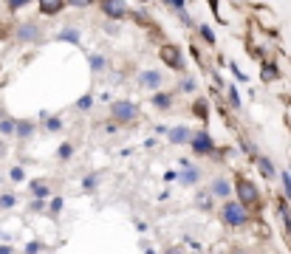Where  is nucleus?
Here are the masks:
<instances>
[{
	"label": "nucleus",
	"mask_w": 291,
	"mask_h": 254,
	"mask_svg": "<svg viewBox=\"0 0 291 254\" xmlns=\"http://www.w3.org/2000/svg\"><path fill=\"white\" fill-rule=\"evenodd\" d=\"M235 192H238V201H241L246 209H257V206H260V189L255 186V181L238 178V181H235Z\"/></svg>",
	"instance_id": "1"
},
{
	"label": "nucleus",
	"mask_w": 291,
	"mask_h": 254,
	"mask_svg": "<svg viewBox=\"0 0 291 254\" xmlns=\"http://www.w3.org/2000/svg\"><path fill=\"white\" fill-rule=\"evenodd\" d=\"M220 215H223V220H226L232 229H241V226H246V220H249V212L241 201H226L223 209H220Z\"/></svg>",
	"instance_id": "2"
},
{
	"label": "nucleus",
	"mask_w": 291,
	"mask_h": 254,
	"mask_svg": "<svg viewBox=\"0 0 291 254\" xmlns=\"http://www.w3.org/2000/svg\"><path fill=\"white\" fill-rule=\"evenodd\" d=\"M110 113H113L116 121H133L136 119V105L128 102V99H119V102L110 105Z\"/></svg>",
	"instance_id": "3"
},
{
	"label": "nucleus",
	"mask_w": 291,
	"mask_h": 254,
	"mask_svg": "<svg viewBox=\"0 0 291 254\" xmlns=\"http://www.w3.org/2000/svg\"><path fill=\"white\" fill-rule=\"evenodd\" d=\"M190 144H192V150H195L198 155H209V153H215V141H212V136L206 133V130H201V133L192 136Z\"/></svg>",
	"instance_id": "4"
},
{
	"label": "nucleus",
	"mask_w": 291,
	"mask_h": 254,
	"mask_svg": "<svg viewBox=\"0 0 291 254\" xmlns=\"http://www.w3.org/2000/svg\"><path fill=\"white\" fill-rule=\"evenodd\" d=\"M102 12L107 17H113V20H125L128 17V6H125V0H99Z\"/></svg>",
	"instance_id": "5"
},
{
	"label": "nucleus",
	"mask_w": 291,
	"mask_h": 254,
	"mask_svg": "<svg viewBox=\"0 0 291 254\" xmlns=\"http://www.w3.org/2000/svg\"><path fill=\"white\" fill-rule=\"evenodd\" d=\"M161 59H164V65H170V68L184 71V56H181L178 45H161Z\"/></svg>",
	"instance_id": "6"
},
{
	"label": "nucleus",
	"mask_w": 291,
	"mask_h": 254,
	"mask_svg": "<svg viewBox=\"0 0 291 254\" xmlns=\"http://www.w3.org/2000/svg\"><path fill=\"white\" fill-rule=\"evenodd\" d=\"M37 6H40V12L45 17H54V14H60L65 9V0H37Z\"/></svg>",
	"instance_id": "7"
},
{
	"label": "nucleus",
	"mask_w": 291,
	"mask_h": 254,
	"mask_svg": "<svg viewBox=\"0 0 291 254\" xmlns=\"http://www.w3.org/2000/svg\"><path fill=\"white\" fill-rule=\"evenodd\" d=\"M139 82H142L144 88H150V91H158V88H161V74H158V71H144L142 77H139Z\"/></svg>",
	"instance_id": "8"
},
{
	"label": "nucleus",
	"mask_w": 291,
	"mask_h": 254,
	"mask_svg": "<svg viewBox=\"0 0 291 254\" xmlns=\"http://www.w3.org/2000/svg\"><path fill=\"white\" fill-rule=\"evenodd\" d=\"M190 130H187V127H172L170 130V141L172 144H187V141H190Z\"/></svg>",
	"instance_id": "9"
},
{
	"label": "nucleus",
	"mask_w": 291,
	"mask_h": 254,
	"mask_svg": "<svg viewBox=\"0 0 291 254\" xmlns=\"http://www.w3.org/2000/svg\"><path fill=\"white\" fill-rule=\"evenodd\" d=\"M153 105L161 107V110H167V107H172V96H170V93L156 91V93H153Z\"/></svg>",
	"instance_id": "10"
},
{
	"label": "nucleus",
	"mask_w": 291,
	"mask_h": 254,
	"mask_svg": "<svg viewBox=\"0 0 291 254\" xmlns=\"http://www.w3.org/2000/svg\"><path fill=\"white\" fill-rule=\"evenodd\" d=\"M260 77L266 79V82H271V79L280 77V71H277V65H274V62H266V65H263V71H260Z\"/></svg>",
	"instance_id": "11"
},
{
	"label": "nucleus",
	"mask_w": 291,
	"mask_h": 254,
	"mask_svg": "<svg viewBox=\"0 0 291 254\" xmlns=\"http://www.w3.org/2000/svg\"><path fill=\"white\" fill-rule=\"evenodd\" d=\"M17 37H20V40H34V37H40V28L37 26H23L20 31H17Z\"/></svg>",
	"instance_id": "12"
},
{
	"label": "nucleus",
	"mask_w": 291,
	"mask_h": 254,
	"mask_svg": "<svg viewBox=\"0 0 291 254\" xmlns=\"http://www.w3.org/2000/svg\"><path fill=\"white\" fill-rule=\"evenodd\" d=\"M198 178H201V172L198 169H192V167H187L184 172H181V181L184 183H198Z\"/></svg>",
	"instance_id": "13"
},
{
	"label": "nucleus",
	"mask_w": 291,
	"mask_h": 254,
	"mask_svg": "<svg viewBox=\"0 0 291 254\" xmlns=\"http://www.w3.org/2000/svg\"><path fill=\"white\" fill-rule=\"evenodd\" d=\"M212 195L229 198V183H226V181H215V183H212Z\"/></svg>",
	"instance_id": "14"
},
{
	"label": "nucleus",
	"mask_w": 291,
	"mask_h": 254,
	"mask_svg": "<svg viewBox=\"0 0 291 254\" xmlns=\"http://www.w3.org/2000/svg\"><path fill=\"white\" fill-rule=\"evenodd\" d=\"M15 130H17V136H20V139H29L34 127H31L29 121H15Z\"/></svg>",
	"instance_id": "15"
},
{
	"label": "nucleus",
	"mask_w": 291,
	"mask_h": 254,
	"mask_svg": "<svg viewBox=\"0 0 291 254\" xmlns=\"http://www.w3.org/2000/svg\"><path fill=\"white\" fill-rule=\"evenodd\" d=\"M60 40H68V42H79V31H77V28H63V31H60Z\"/></svg>",
	"instance_id": "16"
},
{
	"label": "nucleus",
	"mask_w": 291,
	"mask_h": 254,
	"mask_svg": "<svg viewBox=\"0 0 291 254\" xmlns=\"http://www.w3.org/2000/svg\"><path fill=\"white\" fill-rule=\"evenodd\" d=\"M257 167L263 169V175H269V178L274 175V164H271L269 158H257Z\"/></svg>",
	"instance_id": "17"
},
{
	"label": "nucleus",
	"mask_w": 291,
	"mask_h": 254,
	"mask_svg": "<svg viewBox=\"0 0 291 254\" xmlns=\"http://www.w3.org/2000/svg\"><path fill=\"white\" fill-rule=\"evenodd\" d=\"M192 110H195V116H198V119H206V116H209V113H206V102H204V99H198V102L192 105Z\"/></svg>",
	"instance_id": "18"
},
{
	"label": "nucleus",
	"mask_w": 291,
	"mask_h": 254,
	"mask_svg": "<svg viewBox=\"0 0 291 254\" xmlns=\"http://www.w3.org/2000/svg\"><path fill=\"white\" fill-rule=\"evenodd\" d=\"M198 31H201V37H204L209 45H215V34H212V28L209 26H198Z\"/></svg>",
	"instance_id": "19"
},
{
	"label": "nucleus",
	"mask_w": 291,
	"mask_h": 254,
	"mask_svg": "<svg viewBox=\"0 0 291 254\" xmlns=\"http://www.w3.org/2000/svg\"><path fill=\"white\" fill-rule=\"evenodd\" d=\"M226 91H229V102H232V107H241V96H238V88H235V85H229Z\"/></svg>",
	"instance_id": "20"
},
{
	"label": "nucleus",
	"mask_w": 291,
	"mask_h": 254,
	"mask_svg": "<svg viewBox=\"0 0 291 254\" xmlns=\"http://www.w3.org/2000/svg\"><path fill=\"white\" fill-rule=\"evenodd\" d=\"M105 65H107V62H105V56H99V54H93V56H91V68H93V71H102Z\"/></svg>",
	"instance_id": "21"
},
{
	"label": "nucleus",
	"mask_w": 291,
	"mask_h": 254,
	"mask_svg": "<svg viewBox=\"0 0 291 254\" xmlns=\"http://www.w3.org/2000/svg\"><path fill=\"white\" fill-rule=\"evenodd\" d=\"M31 192H34L37 198H45L48 195V186H45V183H31Z\"/></svg>",
	"instance_id": "22"
},
{
	"label": "nucleus",
	"mask_w": 291,
	"mask_h": 254,
	"mask_svg": "<svg viewBox=\"0 0 291 254\" xmlns=\"http://www.w3.org/2000/svg\"><path fill=\"white\" fill-rule=\"evenodd\" d=\"M71 153H74V147H71V144H63V147H60V158H63V161H68V158H71Z\"/></svg>",
	"instance_id": "23"
},
{
	"label": "nucleus",
	"mask_w": 291,
	"mask_h": 254,
	"mask_svg": "<svg viewBox=\"0 0 291 254\" xmlns=\"http://www.w3.org/2000/svg\"><path fill=\"white\" fill-rule=\"evenodd\" d=\"M31 0H9V9L12 12H17V9H23V6H29Z\"/></svg>",
	"instance_id": "24"
},
{
	"label": "nucleus",
	"mask_w": 291,
	"mask_h": 254,
	"mask_svg": "<svg viewBox=\"0 0 291 254\" xmlns=\"http://www.w3.org/2000/svg\"><path fill=\"white\" fill-rule=\"evenodd\" d=\"M17 201H15V195H3L0 198V206H3V209H9V206H15Z\"/></svg>",
	"instance_id": "25"
},
{
	"label": "nucleus",
	"mask_w": 291,
	"mask_h": 254,
	"mask_svg": "<svg viewBox=\"0 0 291 254\" xmlns=\"http://www.w3.org/2000/svg\"><path fill=\"white\" fill-rule=\"evenodd\" d=\"M164 3H167V6H172L176 12H184V6H187L184 0H164Z\"/></svg>",
	"instance_id": "26"
},
{
	"label": "nucleus",
	"mask_w": 291,
	"mask_h": 254,
	"mask_svg": "<svg viewBox=\"0 0 291 254\" xmlns=\"http://www.w3.org/2000/svg\"><path fill=\"white\" fill-rule=\"evenodd\" d=\"M68 6H77V9H85V6H91L93 0H65Z\"/></svg>",
	"instance_id": "27"
},
{
	"label": "nucleus",
	"mask_w": 291,
	"mask_h": 254,
	"mask_svg": "<svg viewBox=\"0 0 291 254\" xmlns=\"http://www.w3.org/2000/svg\"><path fill=\"white\" fill-rule=\"evenodd\" d=\"M181 91L192 93V91H195V79H184V82H181Z\"/></svg>",
	"instance_id": "28"
},
{
	"label": "nucleus",
	"mask_w": 291,
	"mask_h": 254,
	"mask_svg": "<svg viewBox=\"0 0 291 254\" xmlns=\"http://www.w3.org/2000/svg\"><path fill=\"white\" fill-rule=\"evenodd\" d=\"M45 127H48L51 133H57L60 127H63V121H60V119H48V121H45Z\"/></svg>",
	"instance_id": "29"
},
{
	"label": "nucleus",
	"mask_w": 291,
	"mask_h": 254,
	"mask_svg": "<svg viewBox=\"0 0 291 254\" xmlns=\"http://www.w3.org/2000/svg\"><path fill=\"white\" fill-rule=\"evenodd\" d=\"M91 102H93L91 96H82V99L77 102V107H79V110H88V107H91Z\"/></svg>",
	"instance_id": "30"
},
{
	"label": "nucleus",
	"mask_w": 291,
	"mask_h": 254,
	"mask_svg": "<svg viewBox=\"0 0 291 254\" xmlns=\"http://www.w3.org/2000/svg\"><path fill=\"white\" fill-rule=\"evenodd\" d=\"M0 130H3V133H15V121H12V119H6L3 124H0Z\"/></svg>",
	"instance_id": "31"
},
{
	"label": "nucleus",
	"mask_w": 291,
	"mask_h": 254,
	"mask_svg": "<svg viewBox=\"0 0 291 254\" xmlns=\"http://www.w3.org/2000/svg\"><path fill=\"white\" fill-rule=\"evenodd\" d=\"M283 189H285V195L291 198V175H285V172H283Z\"/></svg>",
	"instance_id": "32"
},
{
	"label": "nucleus",
	"mask_w": 291,
	"mask_h": 254,
	"mask_svg": "<svg viewBox=\"0 0 291 254\" xmlns=\"http://www.w3.org/2000/svg\"><path fill=\"white\" fill-rule=\"evenodd\" d=\"M40 248H43V246H40V243H29V246H26V251H29V254H37V251H40Z\"/></svg>",
	"instance_id": "33"
},
{
	"label": "nucleus",
	"mask_w": 291,
	"mask_h": 254,
	"mask_svg": "<svg viewBox=\"0 0 291 254\" xmlns=\"http://www.w3.org/2000/svg\"><path fill=\"white\" fill-rule=\"evenodd\" d=\"M20 178H23V169L15 167V169H12V181H20Z\"/></svg>",
	"instance_id": "34"
},
{
	"label": "nucleus",
	"mask_w": 291,
	"mask_h": 254,
	"mask_svg": "<svg viewBox=\"0 0 291 254\" xmlns=\"http://www.w3.org/2000/svg\"><path fill=\"white\" fill-rule=\"evenodd\" d=\"M93 186H96V175L85 178V189H93Z\"/></svg>",
	"instance_id": "35"
},
{
	"label": "nucleus",
	"mask_w": 291,
	"mask_h": 254,
	"mask_svg": "<svg viewBox=\"0 0 291 254\" xmlns=\"http://www.w3.org/2000/svg\"><path fill=\"white\" fill-rule=\"evenodd\" d=\"M51 209H54V212H60V209H63V198H57V201H51Z\"/></svg>",
	"instance_id": "36"
},
{
	"label": "nucleus",
	"mask_w": 291,
	"mask_h": 254,
	"mask_svg": "<svg viewBox=\"0 0 291 254\" xmlns=\"http://www.w3.org/2000/svg\"><path fill=\"white\" fill-rule=\"evenodd\" d=\"M232 74H235V77H238V79H241V82H243V79H246V77H243V74H241V68H238V65H235V62H232Z\"/></svg>",
	"instance_id": "37"
},
{
	"label": "nucleus",
	"mask_w": 291,
	"mask_h": 254,
	"mask_svg": "<svg viewBox=\"0 0 291 254\" xmlns=\"http://www.w3.org/2000/svg\"><path fill=\"white\" fill-rule=\"evenodd\" d=\"M209 6H212V12H218V0H209Z\"/></svg>",
	"instance_id": "38"
},
{
	"label": "nucleus",
	"mask_w": 291,
	"mask_h": 254,
	"mask_svg": "<svg viewBox=\"0 0 291 254\" xmlns=\"http://www.w3.org/2000/svg\"><path fill=\"white\" fill-rule=\"evenodd\" d=\"M235 254H241V251H235Z\"/></svg>",
	"instance_id": "39"
}]
</instances>
